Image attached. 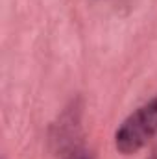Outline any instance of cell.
Masks as SVG:
<instances>
[{"label": "cell", "instance_id": "6da1fadb", "mask_svg": "<svg viewBox=\"0 0 157 159\" xmlns=\"http://www.w3.org/2000/svg\"><path fill=\"white\" fill-rule=\"evenodd\" d=\"M157 133V94L129 113L115 131V148L124 156L142 150Z\"/></svg>", "mask_w": 157, "mask_h": 159}, {"label": "cell", "instance_id": "3957f363", "mask_svg": "<svg viewBox=\"0 0 157 159\" xmlns=\"http://www.w3.org/2000/svg\"><path fill=\"white\" fill-rule=\"evenodd\" d=\"M152 159H157V148L154 150V156H152Z\"/></svg>", "mask_w": 157, "mask_h": 159}, {"label": "cell", "instance_id": "7a4b0ae2", "mask_svg": "<svg viewBox=\"0 0 157 159\" xmlns=\"http://www.w3.org/2000/svg\"><path fill=\"white\" fill-rule=\"evenodd\" d=\"M63 159H94L92 152L83 148V146H70Z\"/></svg>", "mask_w": 157, "mask_h": 159}]
</instances>
